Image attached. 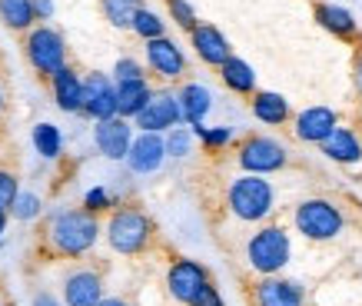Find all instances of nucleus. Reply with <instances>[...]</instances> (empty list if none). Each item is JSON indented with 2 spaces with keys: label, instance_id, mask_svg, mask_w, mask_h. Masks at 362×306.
Returning a JSON list of instances; mask_svg holds the SVG:
<instances>
[{
  "label": "nucleus",
  "instance_id": "aec40b11",
  "mask_svg": "<svg viewBox=\"0 0 362 306\" xmlns=\"http://www.w3.org/2000/svg\"><path fill=\"white\" fill-rule=\"evenodd\" d=\"M319 153H322L326 160H332V164H339V166L362 164V133L339 123V127H336L326 140L319 143Z\"/></svg>",
  "mask_w": 362,
  "mask_h": 306
},
{
  "label": "nucleus",
  "instance_id": "39448f33",
  "mask_svg": "<svg viewBox=\"0 0 362 306\" xmlns=\"http://www.w3.org/2000/svg\"><path fill=\"white\" fill-rule=\"evenodd\" d=\"M21 50L27 67L33 70L37 80H50V76L60 70V67L70 64V47H66V37L50 23H37L27 33H21Z\"/></svg>",
  "mask_w": 362,
  "mask_h": 306
},
{
  "label": "nucleus",
  "instance_id": "bb28decb",
  "mask_svg": "<svg viewBox=\"0 0 362 306\" xmlns=\"http://www.w3.org/2000/svg\"><path fill=\"white\" fill-rule=\"evenodd\" d=\"M146 7V0H100V13L113 30H130L133 13Z\"/></svg>",
  "mask_w": 362,
  "mask_h": 306
},
{
  "label": "nucleus",
  "instance_id": "c9c22d12",
  "mask_svg": "<svg viewBox=\"0 0 362 306\" xmlns=\"http://www.w3.org/2000/svg\"><path fill=\"white\" fill-rule=\"evenodd\" d=\"M189 306H226V300H223V293H220V286L209 280L203 290H199L197 296H193V303Z\"/></svg>",
  "mask_w": 362,
  "mask_h": 306
},
{
  "label": "nucleus",
  "instance_id": "c85d7f7f",
  "mask_svg": "<svg viewBox=\"0 0 362 306\" xmlns=\"http://www.w3.org/2000/svg\"><path fill=\"white\" fill-rule=\"evenodd\" d=\"M189 130H193V137L199 140V150L209 153V157L223 153L233 143V130H230V127H206V123H197V127H189Z\"/></svg>",
  "mask_w": 362,
  "mask_h": 306
},
{
  "label": "nucleus",
  "instance_id": "ea45409f",
  "mask_svg": "<svg viewBox=\"0 0 362 306\" xmlns=\"http://www.w3.org/2000/svg\"><path fill=\"white\" fill-rule=\"evenodd\" d=\"M30 306H64V303H60V300H57L50 290H40V293H33Z\"/></svg>",
  "mask_w": 362,
  "mask_h": 306
},
{
  "label": "nucleus",
  "instance_id": "393cba45",
  "mask_svg": "<svg viewBox=\"0 0 362 306\" xmlns=\"http://www.w3.org/2000/svg\"><path fill=\"white\" fill-rule=\"evenodd\" d=\"M30 143L44 160H60V157H64V133H60V127L50 123V120L33 123L30 127Z\"/></svg>",
  "mask_w": 362,
  "mask_h": 306
},
{
  "label": "nucleus",
  "instance_id": "f704fd0d",
  "mask_svg": "<svg viewBox=\"0 0 362 306\" xmlns=\"http://www.w3.org/2000/svg\"><path fill=\"white\" fill-rule=\"evenodd\" d=\"M110 76H113V84H123V80H140V76H150V74H146L143 60H136V57H117Z\"/></svg>",
  "mask_w": 362,
  "mask_h": 306
},
{
  "label": "nucleus",
  "instance_id": "1a4fd4ad",
  "mask_svg": "<svg viewBox=\"0 0 362 306\" xmlns=\"http://www.w3.org/2000/svg\"><path fill=\"white\" fill-rule=\"evenodd\" d=\"M143 67H146L160 84H183L189 74V57L170 33H163V37L143 44Z\"/></svg>",
  "mask_w": 362,
  "mask_h": 306
},
{
  "label": "nucleus",
  "instance_id": "2f4dec72",
  "mask_svg": "<svg viewBox=\"0 0 362 306\" xmlns=\"http://www.w3.org/2000/svg\"><path fill=\"white\" fill-rule=\"evenodd\" d=\"M166 13H170V21H173L183 33H189L199 23V13L189 0H166Z\"/></svg>",
  "mask_w": 362,
  "mask_h": 306
},
{
  "label": "nucleus",
  "instance_id": "f3484780",
  "mask_svg": "<svg viewBox=\"0 0 362 306\" xmlns=\"http://www.w3.org/2000/svg\"><path fill=\"white\" fill-rule=\"evenodd\" d=\"M123 164L130 166V174L136 176H150L166 164V147H163V133H133V143Z\"/></svg>",
  "mask_w": 362,
  "mask_h": 306
},
{
  "label": "nucleus",
  "instance_id": "79ce46f5",
  "mask_svg": "<svg viewBox=\"0 0 362 306\" xmlns=\"http://www.w3.org/2000/svg\"><path fill=\"white\" fill-rule=\"evenodd\" d=\"M100 306H133L130 300H123V296H110V300H103Z\"/></svg>",
  "mask_w": 362,
  "mask_h": 306
},
{
  "label": "nucleus",
  "instance_id": "9d476101",
  "mask_svg": "<svg viewBox=\"0 0 362 306\" xmlns=\"http://www.w3.org/2000/svg\"><path fill=\"white\" fill-rule=\"evenodd\" d=\"M243 296L250 306H306V290L286 276H256L243 283Z\"/></svg>",
  "mask_w": 362,
  "mask_h": 306
},
{
  "label": "nucleus",
  "instance_id": "a19ab883",
  "mask_svg": "<svg viewBox=\"0 0 362 306\" xmlns=\"http://www.w3.org/2000/svg\"><path fill=\"white\" fill-rule=\"evenodd\" d=\"M7 223H11V213L0 210V246H4V233H7Z\"/></svg>",
  "mask_w": 362,
  "mask_h": 306
},
{
  "label": "nucleus",
  "instance_id": "473e14b6",
  "mask_svg": "<svg viewBox=\"0 0 362 306\" xmlns=\"http://www.w3.org/2000/svg\"><path fill=\"white\" fill-rule=\"evenodd\" d=\"M117 203H120V200L113 197L107 186H90L87 193H83V210H87V213H93V217H103V213H110Z\"/></svg>",
  "mask_w": 362,
  "mask_h": 306
},
{
  "label": "nucleus",
  "instance_id": "7ed1b4c3",
  "mask_svg": "<svg viewBox=\"0 0 362 306\" xmlns=\"http://www.w3.org/2000/svg\"><path fill=\"white\" fill-rule=\"evenodd\" d=\"M223 213H230L236 223L259 227L276 213V186L266 176L236 174L230 183H223Z\"/></svg>",
  "mask_w": 362,
  "mask_h": 306
},
{
  "label": "nucleus",
  "instance_id": "b1692460",
  "mask_svg": "<svg viewBox=\"0 0 362 306\" xmlns=\"http://www.w3.org/2000/svg\"><path fill=\"white\" fill-rule=\"evenodd\" d=\"M153 84H150V76H140V80H123L117 84V117L123 120H133L136 113H140L150 97H153Z\"/></svg>",
  "mask_w": 362,
  "mask_h": 306
},
{
  "label": "nucleus",
  "instance_id": "cd10ccee",
  "mask_svg": "<svg viewBox=\"0 0 362 306\" xmlns=\"http://www.w3.org/2000/svg\"><path fill=\"white\" fill-rule=\"evenodd\" d=\"M163 147H166V160H189L197 153V137L189 127H173L163 133Z\"/></svg>",
  "mask_w": 362,
  "mask_h": 306
},
{
  "label": "nucleus",
  "instance_id": "4c0bfd02",
  "mask_svg": "<svg viewBox=\"0 0 362 306\" xmlns=\"http://www.w3.org/2000/svg\"><path fill=\"white\" fill-rule=\"evenodd\" d=\"M352 87L362 94V44L356 40V50H352Z\"/></svg>",
  "mask_w": 362,
  "mask_h": 306
},
{
  "label": "nucleus",
  "instance_id": "ddd939ff",
  "mask_svg": "<svg viewBox=\"0 0 362 306\" xmlns=\"http://www.w3.org/2000/svg\"><path fill=\"white\" fill-rule=\"evenodd\" d=\"M80 117L87 120H110L117 117V84L103 70L83 74V97H80Z\"/></svg>",
  "mask_w": 362,
  "mask_h": 306
},
{
  "label": "nucleus",
  "instance_id": "412c9836",
  "mask_svg": "<svg viewBox=\"0 0 362 306\" xmlns=\"http://www.w3.org/2000/svg\"><path fill=\"white\" fill-rule=\"evenodd\" d=\"M176 100H180V113H183V123L187 127H197V123H206L209 110H213V90L199 80H183L176 87Z\"/></svg>",
  "mask_w": 362,
  "mask_h": 306
},
{
  "label": "nucleus",
  "instance_id": "dca6fc26",
  "mask_svg": "<svg viewBox=\"0 0 362 306\" xmlns=\"http://www.w3.org/2000/svg\"><path fill=\"white\" fill-rule=\"evenodd\" d=\"M313 21L322 27V30L342 40V44H356L359 40V21L349 7L342 4H332V0H313Z\"/></svg>",
  "mask_w": 362,
  "mask_h": 306
},
{
  "label": "nucleus",
  "instance_id": "20e7f679",
  "mask_svg": "<svg viewBox=\"0 0 362 306\" xmlns=\"http://www.w3.org/2000/svg\"><path fill=\"white\" fill-rule=\"evenodd\" d=\"M293 260V240L279 220H266L250 233L246 240V266L256 276H276L283 273Z\"/></svg>",
  "mask_w": 362,
  "mask_h": 306
},
{
  "label": "nucleus",
  "instance_id": "c756f323",
  "mask_svg": "<svg viewBox=\"0 0 362 306\" xmlns=\"http://www.w3.org/2000/svg\"><path fill=\"white\" fill-rule=\"evenodd\" d=\"M130 33H133V37H140L143 44H146V40L163 37V33H166V21L156 11H150V7H140V11L133 13V21H130Z\"/></svg>",
  "mask_w": 362,
  "mask_h": 306
},
{
  "label": "nucleus",
  "instance_id": "a878e982",
  "mask_svg": "<svg viewBox=\"0 0 362 306\" xmlns=\"http://www.w3.org/2000/svg\"><path fill=\"white\" fill-rule=\"evenodd\" d=\"M0 23L11 33H27L30 27H37L33 0H0Z\"/></svg>",
  "mask_w": 362,
  "mask_h": 306
},
{
  "label": "nucleus",
  "instance_id": "e433bc0d",
  "mask_svg": "<svg viewBox=\"0 0 362 306\" xmlns=\"http://www.w3.org/2000/svg\"><path fill=\"white\" fill-rule=\"evenodd\" d=\"M7 107H11V84H7V67L0 64V120L7 117Z\"/></svg>",
  "mask_w": 362,
  "mask_h": 306
},
{
  "label": "nucleus",
  "instance_id": "7c9ffc66",
  "mask_svg": "<svg viewBox=\"0 0 362 306\" xmlns=\"http://www.w3.org/2000/svg\"><path fill=\"white\" fill-rule=\"evenodd\" d=\"M13 220H21V223H30V220H40L44 213V200L40 193H33V190H21L17 197H13L11 210H7Z\"/></svg>",
  "mask_w": 362,
  "mask_h": 306
},
{
  "label": "nucleus",
  "instance_id": "6ab92c4d",
  "mask_svg": "<svg viewBox=\"0 0 362 306\" xmlns=\"http://www.w3.org/2000/svg\"><path fill=\"white\" fill-rule=\"evenodd\" d=\"M47 87H50V97H54L57 110L60 113H70V117H80V97H83V76L74 64L60 67L50 80H47Z\"/></svg>",
  "mask_w": 362,
  "mask_h": 306
},
{
  "label": "nucleus",
  "instance_id": "5701e85b",
  "mask_svg": "<svg viewBox=\"0 0 362 306\" xmlns=\"http://www.w3.org/2000/svg\"><path fill=\"white\" fill-rule=\"evenodd\" d=\"M216 74H220V84L230 94H236V97H252L256 94V70H252L250 60H243V57H226V64L216 67Z\"/></svg>",
  "mask_w": 362,
  "mask_h": 306
},
{
  "label": "nucleus",
  "instance_id": "0eeeda50",
  "mask_svg": "<svg viewBox=\"0 0 362 306\" xmlns=\"http://www.w3.org/2000/svg\"><path fill=\"white\" fill-rule=\"evenodd\" d=\"M293 227L306 243H332L346 233V213L326 197H306L293 207Z\"/></svg>",
  "mask_w": 362,
  "mask_h": 306
},
{
  "label": "nucleus",
  "instance_id": "72a5a7b5",
  "mask_svg": "<svg viewBox=\"0 0 362 306\" xmlns=\"http://www.w3.org/2000/svg\"><path fill=\"white\" fill-rule=\"evenodd\" d=\"M17 193H21V176H17V170L0 164V210H11Z\"/></svg>",
  "mask_w": 362,
  "mask_h": 306
},
{
  "label": "nucleus",
  "instance_id": "f257e3e1",
  "mask_svg": "<svg viewBox=\"0 0 362 306\" xmlns=\"http://www.w3.org/2000/svg\"><path fill=\"white\" fill-rule=\"evenodd\" d=\"M103 237L100 217L87 213L83 207H64L40 217L33 230L30 256L33 263H80L97 250Z\"/></svg>",
  "mask_w": 362,
  "mask_h": 306
},
{
  "label": "nucleus",
  "instance_id": "58836bf2",
  "mask_svg": "<svg viewBox=\"0 0 362 306\" xmlns=\"http://www.w3.org/2000/svg\"><path fill=\"white\" fill-rule=\"evenodd\" d=\"M33 17H37V23L54 21V0H33Z\"/></svg>",
  "mask_w": 362,
  "mask_h": 306
},
{
  "label": "nucleus",
  "instance_id": "423d86ee",
  "mask_svg": "<svg viewBox=\"0 0 362 306\" xmlns=\"http://www.w3.org/2000/svg\"><path fill=\"white\" fill-rule=\"evenodd\" d=\"M233 160L240 166V174H256V176H269V174H283L293 164V153L279 137L269 133H246L236 140L233 147Z\"/></svg>",
  "mask_w": 362,
  "mask_h": 306
},
{
  "label": "nucleus",
  "instance_id": "4468645a",
  "mask_svg": "<svg viewBox=\"0 0 362 306\" xmlns=\"http://www.w3.org/2000/svg\"><path fill=\"white\" fill-rule=\"evenodd\" d=\"M293 137L306 147H319L336 127H339V110L326 107V103H313V107H303L299 113H293Z\"/></svg>",
  "mask_w": 362,
  "mask_h": 306
},
{
  "label": "nucleus",
  "instance_id": "a211bd4d",
  "mask_svg": "<svg viewBox=\"0 0 362 306\" xmlns=\"http://www.w3.org/2000/svg\"><path fill=\"white\" fill-rule=\"evenodd\" d=\"M133 143V120L123 117H110V120H97L93 123V147L100 157H107L113 164H120L127 150Z\"/></svg>",
  "mask_w": 362,
  "mask_h": 306
},
{
  "label": "nucleus",
  "instance_id": "37998d69",
  "mask_svg": "<svg viewBox=\"0 0 362 306\" xmlns=\"http://www.w3.org/2000/svg\"><path fill=\"white\" fill-rule=\"evenodd\" d=\"M0 306H11V303H0Z\"/></svg>",
  "mask_w": 362,
  "mask_h": 306
},
{
  "label": "nucleus",
  "instance_id": "f8f14e48",
  "mask_svg": "<svg viewBox=\"0 0 362 306\" xmlns=\"http://www.w3.org/2000/svg\"><path fill=\"white\" fill-rule=\"evenodd\" d=\"M180 123H183L180 100H176V90H170L166 84L163 87H156L153 97H150V103L133 117L136 133H166V130H173V127H180Z\"/></svg>",
  "mask_w": 362,
  "mask_h": 306
},
{
  "label": "nucleus",
  "instance_id": "6e6552de",
  "mask_svg": "<svg viewBox=\"0 0 362 306\" xmlns=\"http://www.w3.org/2000/svg\"><path fill=\"white\" fill-rule=\"evenodd\" d=\"M107 266L103 263H77L60 283V303L64 306H100L107 296Z\"/></svg>",
  "mask_w": 362,
  "mask_h": 306
},
{
  "label": "nucleus",
  "instance_id": "2eb2a0df",
  "mask_svg": "<svg viewBox=\"0 0 362 306\" xmlns=\"http://www.w3.org/2000/svg\"><path fill=\"white\" fill-rule=\"evenodd\" d=\"M187 37H189V47H193V57H197L203 67H209V70H216L220 64H226V57H233L230 37H226L216 23L199 21Z\"/></svg>",
  "mask_w": 362,
  "mask_h": 306
},
{
  "label": "nucleus",
  "instance_id": "9b49d317",
  "mask_svg": "<svg viewBox=\"0 0 362 306\" xmlns=\"http://www.w3.org/2000/svg\"><path fill=\"white\" fill-rule=\"evenodd\" d=\"M209 280H213L209 266H203L199 260H189V256H173L170 266H166V293L173 296V303H180V306L193 303V296Z\"/></svg>",
  "mask_w": 362,
  "mask_h": 306
},
{
  "label": "nucleus",
  "instance_id": "4be33fe9",
  "mask_svg": "<svg viewBox=\"0 0 362 306\" xmlns=\"http://www.w3.org/2000/svg\"><path fill=\"white\" fill-rule=\"evenodd\" d=\"M250 110L263 127H286V123L293 120L289 100L283 94H276V90H256L250 97Z\"/></svg>",
  "mask_w": 362,
  "mask_h": 306
},
{
  "label": "nucleus",
  "instance_id": "f03ea898",
  "mask_svg": "<svg viewBox=\"0 0 362 306\" xmlns=\"http://www.w3.org/2000/svg\"><path fill=\"white\" fill-rule=\"evenodd\" d=\"M103 240L117 256H150L160 250V227L156 220L133 200H120L103 220Z\"/></svg>",
  "mask_w": 362,
  "mask_h": 306
}]
</instances>
